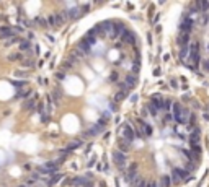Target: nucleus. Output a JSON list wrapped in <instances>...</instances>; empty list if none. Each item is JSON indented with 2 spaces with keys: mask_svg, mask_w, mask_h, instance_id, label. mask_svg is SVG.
<instances>
[{
  "mask_svg": "<svg viewBox=\"0 0 209 187\" xmlns=\"http://www.w3.org/2000/svg\"><path fill=\"white\" fill-rule=\"evenodd\" d=\"M178 57L198 73H209V2L188 5L178 23Z\"/></svg>",
  "mask_w": 209,
  "mask_h": 187,
  "instance_id": "obj_1",
  "label": "nucleus"
},
{
  "mask_svg": "<svg viewBox=\"0 0 209 187\" xmlns=\"http://www.w3.org/2000/svg\"><path fill=\"white\" fill-rule=\"evenodd\" d=\"M128 161H129V156L128 155H124V153L118 151V150H114V151H113V163H114V166H116L121 173L126 169Z\"/></svg>",
  "mask_w": 209,
  "mask_h": 187,
  "instance_id": "obj_2",
  "label": "nucleus"
},
{
  "mask_svg": "<svg viewBox=\"0 0 209 187\" xmlns=\"http://www.w3.org/2000/svg\"><path fill=\"white\" fill-rule=\"evenodd\" d=\"M18 47H20V52L22 54H31V50L34 49L33 47V44H31V39H20L18 41Z\"/></svg>",
  "mask_w": 209,
  "mask_h": 187,
  "instance_id": "obj_3",
  "label": "nucleus"
},
{
  "mask_svg": "<svg viewBox=\"0 0 209 187\" xmlns=\"http://www.w3.org/2000/svg\"><path fill=\"white\" fill-rule=\"evenodd\" d=\"M123 81H124V85L128 86L129 90H132L136 85H137V75H132V73H126L123 77Z\"/></svg>",
  "mask_w": 209,
  "mask_h": 187,
  "instance_id": "obj_4",
  "label": "nucleus"
},
{
  "mask_svg": "<svg viewBox=\"0 0 209 187\" xmlns=\"http://www.w3.org/2000/svg\"><path fill=\"white\" fill-rule=\"evenodd\" d=\"M36 107H38V101H36V96L31 95V96H29V98L25 101V104H23V109H26V111H29V112H31V111L36 109Z\"/></svg>",
  "mask_w": 209,
  "mask_h": 187,
  "instance_id": "obj_5",
  "label": "nucleus"
},
{
  "mask_svg": "<svg viewBox=\"0 0 209 187\" xmlns=\"http://www.w3.org/2000/svg\"><path fill=\"white\" fill-rule=\"evenodd\" d=\"M59 181H64V174L57 173V174H54V176H51L49 179H47L46 186L47 187H52V186H56V184H59Z\"/></svg>",
  "mask_w": 209,
  "mask_h": 187,
  "instance_id": "obj_6",
  "label": "nucleus"
},
{
  "mask_svg": "<svg viewBox=\"0 0 209 187\" xmlns=\"http://www.w3.org/2000/svg\"><path fill=\"white\" fill-rule=\"evenodd\" d=\"M80 146H82V140H80V138H78V140H72L70 143H67V146H65V150H64V151L70 153V151H74V150L80 148Z\"/></svg>",
  "mask_w": 209,
  "mask_h": 187,
  "instance_id": "obj_7",
  "label": "nucleus"
},
{
  "mask_svg": "<svg viewBox=\"0 0 209 187\" xmlns=\"http://www.w3.org/2000/svg\"><path fill=\"white\" fill-rule=\"evenodd\" d=\"M128 96H129V93H126V91H116L113 95V99H111V101H114L118 104V102H121L123 99H126Z\"/></svg>",
  "mask_w": 209,
  "mask_h": 187,
  "instance_id": "obj_8",
  "label": "nucleus"
},
{
  "mask_svg": "<svg viewBox=\"0 0 209 187\" xmlns=\"http://www.w3.org/2000/svg\"><path fill=\"white\" fill-rule=\"evenodd\" d=\"M31 23H33V25H38V26H41V28H47V20H46L44 16H36Z\"/></svg>",
  "mask_w": 209,
  "mask_h": 187,
  "instance_id": "obj_9",
  "label": "nucleus"
},
{
  "mask_svg": "<svg viewBox=\"0 0 209 187\" xmlns=\"http://www.w3.org/2000/svg\"><path fill=\"white\" fill-rule=\"evenodd\" d=\"M33 64H34V59H33V57H25V59H23L22 60V65H23V67H33Z\"/></svg>",
  "mask_w": 209,
  "mask_h": 187,
  "instance_id": "obj_10",
  "label": "nucleus"
},
{
  "mask_svg": "<svg viewBox=\"0 0 209 187\" xmlns=\"http://www.w3.org/2000/svg\"><path fill=\"white\" fill-rule=\"evenodd\" d=\"M10 83L15 86V88H18V91L26 86V81H23V80H22V81H18V80H10Z\"/></svg>",
  "mask_w": 209,
  "mask_h": 187,
  "instance_id": "obj_11",
  "label": "nucleus"
},
{
  "mask_svg": "<svg viewBox=\"0 0 209 187\" xmlns=\"http://www.w3.org/2000/svg\"><path fill=\"white\" fill-rule=\"evenodd\" d=\"M65 75H67V73H64L62 70H59V72L56 73V78H57V80H64V78H65Z\"/></svg>",
  "mask_w": 209,
  "mask_h": 187,
  "instance_id": "obj_12",
  "label": "nucleus"
},
{
  "mask_svg": "<svg viewBox=\"0 0 209 187\" xmlns=\"http://www.w3.org/2000/svg\"><path fill=\"white\" fill-rule=\"evenodd\" d=\"M95 163H96V159H95V158H92V159L88 161V168H93V166H95Z\"/></svg>",
  "mask_w": 209,
  "mask_h": 187,
  "instance_id": "obj_13",
  "label": "nucleus"
}]
</instances>
